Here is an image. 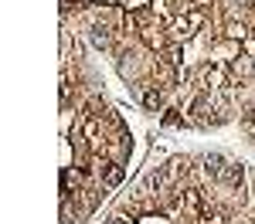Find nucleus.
<instances>
[{
	"label": "nucleus",
	"mask_w": 255,
	"mask_h": 224,
	"mask_svg": "<svg viewBox=\"0 0 255 224\" xmlns=\"http://www.w3.org/2000/svg\"><path fill=\"white\" fill-rule=\"evenodd\" d=\"M221 180L228 183L232 190H238V194H242V187H245V166H242V163H228V166H225V177H221Z\"/></svg>",
	"instance_id": "1"
},
{
	"label": "nucleus",
	"mask_w": 255,
	"mask_h": 224,
	"mask_svg": "<svg viewBox=\"0 0 255 224\" xmlns=\"http://www.w3.org/2000/svg\"><path fill=\"white\" fill-rule=\"evenodd\" d=\"M204 173H208L211 180H221V177H225V156H221V153H208V156H204Z\"/></svg>",
	"instance_id": "3"
},
{
	"label": "nucleus",
	"mask_w": 255,
	"mask_h": 224,
	"mask_svg": "<svg viewBox=\"0 0 255 224\" xmlns=\"http://www.w3.org/2000/svg\"><path fill=\"white\" fill-rule=\"evenodd\" d=\"M252 72H255V61H252Z\"/></svg>",
	"instance_id": "8"
},
{
	"label": "nucleus",
	"mask_w": 255,
	"mask_h": 224,
	"mask_svg": "<svg viewBox=\"0 0 255 224\" xmlns=\"http://www.w3.org/2000/svg\"><path fill=\"white\" fill-rule=\"evenodd\" d=\"M163 122H167V126H180V116H177V109H167V112H163Z\"/></svg>",
	"instance_id": "6"
},
{
	"label": "nucleus",
	"mask_w": 255,
	"mask_h": 224,
	"mask_svg": "<svg viewBox=\"0 0 255 224\" xmlns=\"http://www.w3.org/2000/svg\"><path fill=\"white\" fill-rule=\"evenodd\" d=\"M235 3H242V7H255V0H235Z\"/></svg>",
	"instance_id": "7"
},
{
	"label": "nucleus",
	"mask_w": 255,
	"mask_h": 224,
	"mask_svg": "<svg viewBox=\"0 0 255 224\" xmlns=\"http://www.w3.org/2000/svg\"><path fill=\"white\" fill-rule=\"evenodd\" d=\"M92 41H96L99 48H106V44H109V27H106V24H96V27H92Z\"/></svg>",
	"instance_id": "5"
},
{
	"label": "nucleus",
	"mask_w": 255,
	"mask_h": 224,
	"mask_svg": "<svg viewBox=\"0 0 255 224\" xmlns=\"http://www.w3.org/2000/svg\"><path fill=\"white\" fill-rule=\"evenodd\" d=\"M106 224H116V221H106Z\"/></svg>",
	"instance_id": "9"
},
{
	"label": "nucleus",
	"mask_w": 255,
	"mask_h": 224,
	"mask_svg": "<svg viewBox=\"0 0 255 224\" xmlns=\"http://www.w3.org/2000/svg\"><path fill=\"white\" fill-rule=\"evenodd\" d=\"M99 173H102V187H119L123 177H126V166H123V163H109V166H102Z\"/></svg>",
	"instance_id": "2"
},
{
	"label": "nucleus",
	"mask_w": 255,
	"mask_h": 224,
	"mask_svg": "<svg viewBox=\"0 0 255 224\" xmlns=\"http://www.w3.org/2000/svg\"><path fill=\"white\" fill-rule=\"evenodd\" d=\"M143 105H146V112H160L163 109V95H160L157 88H146L143 92Z\"/></svg>",
	"instance_id": "4"
},
{
	"label": "nucleus",
	"mask_w": 255,
	"mask_h": 224,
	"mask_svg": "<svg viewBox=\"0 0 255 224\" xmlns=\"http://www.w3.org/2000/svg\"><path fill=\"white\" fill-rule=\"evenodd\" d=\"M252 112H255V105H252Z\"/></svg>",
	"instance_id": "10"
}]
</instances>
